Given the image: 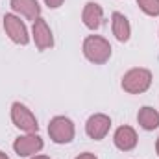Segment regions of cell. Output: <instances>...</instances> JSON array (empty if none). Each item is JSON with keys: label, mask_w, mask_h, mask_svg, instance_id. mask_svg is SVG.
<instances>
[{"label": "cell", "mask_w": 159, "mask_h": 159, "mask_svg": "<svg viewBox=\"0 0 159 159\" xmlns=\"http://www.w3.org/2000/svg\"><path fill=\"white\" fill-rule=\"evenodd\" d=\"M76 159H98L94 154H91V152H83V154H80Z\"/></svg>", "instance_id": "16"}, {"label": "cell", "mask_w": 159, "mask_h": 159, "mask_svg": "<svg viewBox=\"0 0 159 159\" xmlns=\"http://www.w3.org/2000/svg\"><path fill=\"white\" fill-rule=\"evenodd\" d=\"M74 133H76L74 124H72V120L67 119V117H61V115L54 117L50 120V124H48V135H50V139L56 144L70 143L74 139Z\"/></svg>", "instance_id": "3"}, {"label": "cell", "mask_w": 159, "mask_h": 159, "mask_svg": "<svg viewBox=\"0 0 159 159\" xmlns=\"http://www.w3.org/2000/svg\"><path fill=\"white\" fill-rule=\"evenodd\" d=\"M32 34H34V41H35V46L37 50H48L54 46V35H52V30L50 26L46 24V20L39 17L34 20V28H32Z\"/></svg>", "instance_id": "8"}, {"label": "cell", "mask_w": 159, "mask_h": 159, "mask_svg": "<svg viewBox=\"0 0 159 159\" xmlns=\"http://www.w3.org/2000/svg\"><path fill=\"white\" fill-rule=\"evenodd\" d=\"M109 128H111V119L104 113H96V115L89 117L87 124H85V133L94 141H102L109 133Z\"/></svg>", "instance_id": "7"}, {"label": "cell", "mask_w": 159, "mask_h": 159, "mask_svg": "<svg viewBox=\"0 0 159 159\" xmlns=\"http://www.w3.org/2000/svg\"><path fill=\"white\" fill-rule=\"evenodd\" d=\"M0 159H9V157H7V156H6V154H4V152L0 150Z\"/></svg>", "instance_id": "18"}, {"label": "cell", "mask_w": 159, "mask_h": 159, "mask_svg": "<svg viewBox=\"0 0 159 159\" xmlns=\"http://www.w3.org/2000/svg\"><path fill=\"white\" fill-rule=\"evenodd\" d=\"M143 13L150 17H159V0H137Z\"/></svg>", "instance_id": "14"}, {"label": "cell", "mask_w": 159, "mask_h": 159, "mask_svg": "<svg viewBox=\"0 0 159 159\" xmlns=\"http://www.w3.org/2000/svg\"><path fill=\"white\" fill-rule=\"evenodd\" d=\"M4 30L7 34V37L13 41L15 44H22L26 46L30 43V35H28V28L26 24L20 20V17L13 15V13H7L4 17Z\"/></svg>", "instance_id": "5"}, {"label": "cell", "mask_w": 159, "mask_h": 159, "mask_svg": "<svg viewBox=\"0 0 159 159\" xmlns=\"http://www.w3.org/2000/svg\"><path fill=\"white\" fill-rule=\"evenodd\" d=\"M81 20L89 30H98L104 20V9L96 2H87L81 11Z\"/></svg>", "instance_id": "9"}, {"label": "cell", "mask_w": 159, "mask_h": 159, "mask_svg": "<svg viewBox=\"0 0 159 159\" xmlns=\"http://www.w3.org/2000/svg\"><path fill=\"white\" fill-rule=\"evenodd\" d=\"M152 85V72L148 69H131L122 76V89L129 94H141Z\"/></svg>", "instance_id": "2"}, {"label": "cell", "mask_w": 159, "mask_h": 159, "mask_svg": "<svg viewBox=\"0 0 159 159\" xmlns=\"http://www.w3.org/2000/svg\"><path fill=\"white\" fill-rule=\"evenodd\" d=\"M156 152H157V156H159V139H157V143H156Z\"/></svg>", "instance_id": "19"}, {"label": "cell", "mask_w": 159, "mask_h": 159, "mask_svg": "<svg viewBox=\"0 0 159 159\" xmlns=\"http://www.w3.org/2000/svg\"><path fill=\"white\" fill-rule=\"evenodd\" d=\"M81 48H83V56L91 63H94V65H104L106 61H109L111 50H113L111 44H109V41L100 37V35H89V37H85Z\"/></svg>", "instance_id": "1"}, {"label": "cell", "mask_w": 159, "mask_h": 159, "mask_svg": "<svg viewBox=\"0 0 159 159\" xmlns=\"http://www.w3.org/2000/svg\"><path fill=\"white\" fill-rule=\"evenodd\" d=\"M43 146H44V143H43V139H41L37 133H26V135L15 139V143H13V150L20 157L35 156L37 152L43 150Z\"/></svg>", "instance_id": "6"}, {"label": "cell", "mask_w": 159, "mask_h": 159, "mask_svg": "<svg viewBox=\"0 0 159 159\" xmlns=\"http://www.w3.org/2000/svg\"><path fill=\"white\" fill-rule=\"evenodd\" d=\"M137 122H139V126H141L143 129L152 131V129L159 128V113L154 107L144 106V107H141L139 113H137Z\"/></svg>", "instance_id": "13"}, {"label": "cell", "mask_w": 159, "mask_h": 159, "mask_svg": "<svg viewBox=\"0 0 159 159\" xmlns=\"http://www.w3.org/2000/svg\"><path fill=\"white\" fill-rule=\"evenodd\" d=\"M113 141H115V146L122 150V152H129L137 146V131L131 128V126H120L119 129L115 131L113 135Z\"/></svg>", "instance_id": "10"}, {"label": "cell", "mask_w": 159, "mask_h": 159, "mask_svg": "<svg viewBox=\"0 0 159 159\" xmlns=\"http://www.w3.org/2000/svg\"><path fill=\"white\" fill-rule=\"evenodd\" d=\"M32 159H50V157L48 156H34Z\"/></svg>", "instance_id": "17"}, {"label": "cell", "mask_w": 159, "mask_h": 159, "mask_svg": "<svg viewBox=\"0 0 159 159\" xmlns=\"http://www.w3.org/2000/svg\"><path fill=\"white\" fill-rule=\"evenodd\" d=\"M11 9L28 20H35L41 17V6L37 0H11Z\"/></svg>", "instance_id": "11"}, {"label": "cell", "mask_w": 159, "mask_h": 159, "mask_svg": "<svg viewBox=\"0 0 159 159\" xmlns=\"http://www.w3.org/2000/svg\"><path fill=\"white\" fill-rule=\"evenodd\" d=\"M111 28H113V35L120 41V43H126L129 41V35H131V26H129V20L119 13L115 11L111 15Z\"/></svg>", "instance_id": "12"}, {"label": "cell", "mask_w": 159, "mask_h": 159, "mask_svg": "<svg viewBox=\"0 0 159 159\" xmlns=\"http://www.w3.org/2000/svg\"><path fill=\"white\" fill-rule=\"evenodd\" d=\"M11 120H13V124L19 129H22L26 133H35L39 129L35 115L24 104H20V102H13L11 104Z\"/></svg>", "instance_id": "4"}, {"label": "cell", "mask_w": 159, "mask_h": 159, "mask_svg": "<svg viewBox=\"0 0 159 159\" xmlns=\"http://www.w3.org/2000/svg\"><path fill=\"white\" fill-rule=\"evenodd\" d=\"M65 0H44V4L48 6V7H52V9H56V7H59L61 4H63Z\"/></svg>", "instance_id": "15"}]
</instances>
